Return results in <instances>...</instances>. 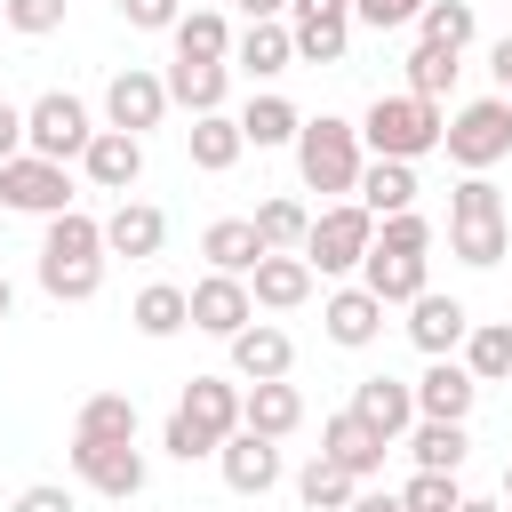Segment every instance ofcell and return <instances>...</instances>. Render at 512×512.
<instances>
[{
  "instance_id": "1",
  "label": "cell",
  "mask_w": 512,
  "mask_h": 512,
  "mask_svg": "<svg viewBox=\"0 0 512 512\" xmlns=\"http://www.w3.org/2000/svg\"><path fill=\"white\" fill-rule=\"evenodd\" d=\"M40 288L56 304H88L104 288V224L88 208L48 216V232H40Z\"/></svg>"
},
{
  "instance_id": "2",
  "label": "cell",
  "mask_w": 512,
  "mask_h": 512,
  "mask_svg": "<svg viewBox=\"0 0 512 512\" xmlns=\"http://www.w3.org/2000/svg\"><path fill=\"white\" fill-rule=\"evenodd\" d=\"M360 168H368L360 120H336V112L304 120V136H296V176H304V192H328V208H336V200H360Z\"/></svg>"
},
{
  "instance_id": "3",
  "label": "cell",
  "mask_w": 512,
  "mask_h": 512,
  "mask_svg": "<svg viewBox=\"0 0 512 512\" xmlns=\"http://www.w3.org/2000/svg\"><path fill=\"white\" fill-rule=\"evenodd\" d=\"M504 248H512L504 192H496L488 176H464V184L448 192V256L472 264V272H488V264H504Z\"/></svg>"
},
{
  "instance_id": "4",
  "label": "cell",
  "mask_w": 512,
  "mask_h": 512,
  "mask_svg": "<svg viewBox=\"0 0 512 512\" xmlns=\"http://www.w3.org/2000/svg\"><path fill=\"white\" fill-rule=\"evenodd\" d=\"M440 136H448V112L440 104H424V96H376L368 112H360V144L376 152V160H424V152H440Z\"/></svg>"
},
{
  "instance_id": "5",
  "label": "cell",
  "mask_w": 512,
  "mask_h": 512,
  "mask_svg": "<svg viewBox=\"0 0 512 512\" xmlns=\"http://www.w3.org/2000/svg\"><path fill=\"white\" fill-rule=\"evenodd\" d=\"M440 152H448L464 176H488L496 160H512V96H472V104H456Z\"/></svg>"
},
{
  "instance_id": "6",
  "label": "cell",
  "mask_w": 512,
  "mask_h": 512,
  "mask_svg": "<svg viewBox=\"0 0 512 512\" xmlns=\"http://www.w3.org/2000/svg\"><path fill=\"white\" fill-rule=\"evenodd\" d=\"M88 144H96V120H88V104H80L72 88H48V96H32V104H24V152H40V160L72 168Z\"/></svg>"
},
{
  "instance_id": "7",
  "label": "cell",
  "mask_w": 512,
  "mask_h": 512,
  "mask_svg": "<svg viewBox=\"0 0 512 512\" xmlns=\"http://www.w3.org/2000/svg\"><path fill=\"white\" fill-rule=\"evenodd\" d=\"M368 248H376V216H368L360 200H336V208H320V216H312L304 264H312L320 280H344V272H360V264H368Z\"/></svg>"
},
{
  "instance_id": "8",
  "label": "cell",
  "mask_w": 512,
  "mask_h": 512,
  "mask_svg": "<svg viewBox=\"0 0 512 512\" xmlns=\"http://www.w3.org/2000/svg\"><path fill=\"white\" fill-rule=\"evenodd\" d=\"M176 104H168V72H152V64H120L112 80H104V128H128V136H144V128H160Z\"/></svg>"
},
{
  "instance_id": "9",
  "label": "cell",
  "mask_w": 512,
  "mask_h": 512,
  "mask_svg": "<svg viewBox=\"0 0 512 512\" xmlns=\"http://www.w3.org/2000/svg\"><path fill=\"white\" fill-rule=\"evenodd\" d=\"M0 208H16V216H64L72 208V168H56V160H40V152H24V160H8L0 168Z\"/></svg>"
},
{
  "instance_id": "10",
  "label": "cell",
  "mask_w": 512,
  "mask_h": 512,
  "mask_svg": "<svg viewBox=\"0 0 512 512\" xmlns=\"http://www.w3.org/2000/svg\"><path fill=\"white\" fill-rule=\"evenodd\" d=\"M72 472H80L96 496H112V504L144 496V448H136V440H72Z\"/></svg>"
},
{
  "instance_id": "11",
  "label": "cell",
  "mask_w": 512,
  "mask_h": 512,
  "mask_svg": "<svg viewBox=\"0 0 512 512\" xmlns=\"http://www.w3.org/2000/svg\"><path fill=\"white\" fill-rule=\"evenodd\" d=\"M288 40H296V64H344V48H352V0H296L288 8Z\"/></svg>"
},
{
  "instance_id": "12",
  "label": "cell",
  "mask_w": 512,
  "mask_h": 512,
  "mask_svg": "<svg viewBox=\"0 0 512 512\" xmlns=\"http://www.w3.org/2000/svg\"><path fill=\"white\" fill-rule=\"evenodd\" d=\"M216 472H224V488L232 496H272L280 480H288V464H280V440H264V432H232L224 448H216Z\"/></svg>"
},
{
  "instance_id": "13",
  "label": "cell",
  "mask_w": 512,
  "mask_h": 512,
  "mask_svg": "<svg viewBox=\"0 0 512 512\" xmlns=\"http://www.w3.org/2000/svg\"><path fill=\"white\" fill-rule=\"evenodd\" d=\"M184 296H192V328H200V336H224V344H232V336L256 320V296H248V280H232V272H208V280H192Z\"/></svg>"
},
{
  "instance_id": "14",
  "label": "cell",
  "mask_w": 512,
  "mask_h": 512,
  "mask_svg": "<svg viewBox=\"0 0 512 512\" xmlns=\"http://www.w3.org/2000/svg\"><path fill=\"white\" fill-rule=\"evenodd\" d=\"M464 336H472V312H464L456 296L424 288V296L408 304V344H416L424 360H456V352H464Z\"/></svg>"
},
{
  "instance_id": "15",
  "label": "cell",
  "mask_w": 512,
  "mask_h": 512,
  "mask_svg": "<svg viewBox=\"0 0 512 512\" xmlns=\"http://www.w3.org/2000/svg\"><path fill=\"white\" fill-rule=\"evenodd\" d=\"M320 456H328V464H344L352 480H376V472H384V456H392V440H384L376 424H360L352 408H336V416H320Z\"/></svg>"
},
{
  "instance_id": "16",
  "label": "cell",
  "mask_w": 512,
  "mask_h": 512,
  "mask_svg": "<svg viewBox=\"0 0 512 512\" xmlns=\"http://www.w3.org/2000/svg\"><path fill=\"white\" fill-rule=\"evenodd\" d=\"M80 176L96 184V192H136V176H144V136H128V128H96V144L80 152Z\"/></svg>"
},
{
  "instance_id": "17",
  "label": "cell",
  "mask_w": 512,
  "mask_h": 512,
  "mask_svg": "<svg viewBox=\"0 0 512 512\" xmlns=\"http://www.w3.org/2000/svg\"><path fill=\"white\" fill-rule=\"evenodd\" d=\"M288 368H296V344H288V328H272V320H248V328L232 336V376H240V384H288Z\"/></svg>"
},
{
  "instance_id": "18",
  "label": "cell",
  "mask_w": 512,
  "mask_h": 512,
  "mask_svg": "<svg viewBox=\"0 0 512 512\" xmlns=\"http://www.w3.org/2000/svg\"><path fill=\"white\" fill-rule=\"evenodd\" d=\"M352 416L376 424V432L400 448V440L416 432V384H400V376H360V384H352Z\"/></svg>"
},
{
  "instance_id": "19",
  "label": "cell",
  "mask_w": 512,
  "mask_h": 512,
  "mask_svg": "<svg viewBox=\"0 0 512 512\" xmlns=\"http://www.w3.org/2000/svg\"><path fill=\"white\" fill-rule=\"evenodd\" d=\"M472 400H480V384H472L464 360H432V368L416 376V416H424V424H464Z\"/></svg>"
},
{
  "instance_id": "20",
  "label": "cell",
  "mask_w": 512,
  "mask_h": 512,
  "mask_svg": "<svg viewBox=\"0 0 512 512\" xmlns=\"http://www.w3.org/2000/svg\"><path fill=\"white\" fill-rule=\"evenodd\" d=\"M200 256H208V272H232V280H248L272 248H264V232H256V216H216L208 232H200Z\"/></svg>"
},
{
  "instance_id": "21",
  "label": "cell",
  "mask_w": 512,
  "mask_h": 512,
  "mask_svg": "<svg viewBox=\"0 0 512 512\" xmlns=\"http://www.w3.org/2000/svg\"><path fill=\"white\" fill-rule=\"evenodd\" d=\"M320 328H328V344H344V352H368L376 336H384V304L352 280V288H336L328 304H320Z\"/></svg>"
},
{
  "instance_id": "22",
  "label": "cell",
  "mask_w": 512,
  "mask_h": 512,
  "mask_svg": "<svg viewBox=\"0 0 512 512\" xmlns=\"http://www.w3.org/2000/svg\"><path fill=\"white\" fill-rule=\"evenodd\" d=\"M176 416H192V424L224 448V440L240 432V384H232V376H192L184 400H176Z\"/></svg>"
},
{
  "instance_id": "23",
  "label": "cell",
  "mask_w": 512,
  "mask_h": 512,
  "mask_svg": "<svg viewBox=\"0 0 512 512\" xmlns=\"http://www.w3.org/2000/svg\"><path fill=\"white\" fill-rule=\"evenodd\" d=\"M224 96H232V64H168V104L176 112H192V120H208V112H224Z\"/></svg>"
},
{
  "instance_id": "24",
  "label": "cell",
  "mask_w": 512,
  "mask_h": 512,
  "mask_svg": "<svg viewBox=\"0 0 512 512\" xmlns=\"http://www.w3.org/2000/svg\"><path fill=\"white\" fill-rule=\"evenodd\" d=\"M160 240H168V216L152 200H120L104 216V256H160Z\"/></svg>"
},
{
  "instance_id": "25",
  "label": "cell",
  "mask_w": 512,
  "mask_h": 512,
  "mask_svg": "<svg viewBox=\"0 0 512 512\" xmlns=\"http://www.w3.org/2000/svg\"><path fill=\"white\" fill-rule=\"evenodd\" d=\"M128 320H136V336L168 344V336H184V328H192V296H184L176 280H144V288H136V304H128Z\"/></svg>"
},
{
  "instance_id": "26",
  "label": "cell",
  "mask_w": 512,
  "mask_h": 512,
  "mask_svg": "<svg viewBox=\"0 0 512 512\" xmlns=\"http://www.w3.org/2000/svg\"><path fill=\"white\" fill-rule=\"evenodd\" d=\"M168 40H176L184 64H232V40H240V32L224 24V8H184Z\"/></svg>"
},
{
  "instance_id": "27",
  "label": "cell",
  "mask_w": 512,
  "mask_h": 512,
  "mask_svg": "<svg viewBox=\"0 0 512 512\" xmlns=\"http://www.w3.org/2000/svg\"><path fill=\"white\" fill-rule=\"evenodd\" d=\"M416 192H424V184H416L408 160H368V168H360V208H368L376 224H384V216H408Z\"/></svg>"
},
{
  "instance_id": "28",
  "label": "cell",
  "mask_w": 512,
  "mask_h": 512,
  "mask_svg": "<svg viewBox=\"0 0 512 512\" xmlns=\"http://www.w3.org/2000/svg\"><path fill=\"white\" fill-rule=\"evenodd\" d=\"M360 288L392 312V304H416L424 296V256H392V248H368V264H360Z\"/></svg>"
},
{
  "instance_id": "29",
  "label": "cell",
  "mask_w": 512,
  "mask_h": 512,
  "mask_svg": "<svg viewBox=\"0 0 512 512\" xmlns=\"http://www.w3.org/2000/svg\"><path fill=\"white\" fill-rule=\"evenodd\" d=\"M240 424L264 432V440H288V432L304 424V392H296V384H248V392H240Z\"/></svg>"
},
{
  "instance_id": "30",
  "label": "cell",
  "mask_w": 512,
  "mask_h": 512,
  "mask_svg": "<svg viewBox=\"0 0 512 512\" xmlns=\"http://www.w3.org/2000/svg\"><path fill=\"white\" fill-rule=\"evenodd\" d=\"M288 64H296L288 24H248V32L232 40V72H248V80H280Z\"/></svg>"
},
{
  "instance_id": "31",
  "label": "cell",
  "mask_w": 512,
  "mask_h": 512,
  "mask_svg": "<svg viewBox=\"0 0 512 512\" xmlns=\"http://www.w3.org/2000/svg\"><path fill=\"white\" fill-rule=\"evenodd\" d=\"M232 120H240V136H248L256 152H272V144H296V136H304V112H296L288 96H272V88H264V96H248Z\"/></svg>"
},
{
  "instance_id": "32",
  "label": "cell",
  "mask_w": 512,
  "mask_h": 512,
  "mask_svg": "<svg viewBox=\"0 0 512 512\" xmlns=\"http://www.w3.org/2000/svg\"><path fill=\"white\" fill-rule=\"evenodd\" d=\"M184 152H192V168H200V176H224V168L248 152V136H240V120H232V112H208V120H192V128H184Z\"/></svg>"
},
{
  "instance_id": "33",
  "label": "cell",
  "mask_w": 512,
  "mask_h": 512,
  "mask_svg": "<svg viewBox=\"0 0 512 512\" xmlns=\"http://www.w3.org/2000/svg\"><path fill=\"white\" fill-rule=\"evenodd\" d=\"M248 296H256L264 312H296V304L312 296V264H304V256H264V264L248 272Z\"/></svg>"
},
{
  "instance_id": "34",
  "label": "cell",
  "mask_w": 512,
  "mask_h": 512,
  "mask_svg": "<svg viewBox=\"0 0 512 512\" xmlns=\"http://www.w3.org/2000/svg\"><path fill=\"white\" fill-rule=\"evenodd\" d=\"M456 360L472 368V384H504L512 376V320H472V336H464Z\"/></svg>"
},
{
  "instance_id": "35",
  "label": "cell",
  "mask_w": 512,
  "mask_h": 512,
  "mask_svg": "<svg viewBox=\"0 0 512 512\" xmlns=\"http://www.w3.org/2000/svg\"><path fill=\"white\" fill-rule=\"evenodd\" d=\"M72 440H136V400L128 392H88L72 416Z\"/></svg>"
},
{
  "instance_id": "36",
  "label": "cell",
  "mask_w": 512,
  "mask_h": 512,
  "mask_svg": "<svg viewBox=\"0 0 512 512\" xmlns=\"http://www.w3.org/2000/svg\"><path fill=\"white\" fill-rule=\"evenodd\" d=\"M408 456H416V472H464V456H472V432H464V424H424V416H416V432H408Z\"/></svg>"
},
{
  "instance_id": "37",
  "label": "cell",
  "mask_w": 512,
  "mask_h": 512,
  "mask_svg": "<svg viewBox=\"0 0 512 512\" xmlns=\"http://www.w3.org/2000/svg\"><path fill=\"white\" fill-rule=\"evenodd\" d=\"M256 232H264V248H272V256H304V240H312V208L280 192V200H264V208H256Z\"/></svg>"
},
{
  "instance_id": "38",
  "label": "cell",
  "mask_w": 512,
  "mask_h": 512,
  "mask_svg": "<svg viewBox=\"0 0 512 512\" xmlns=\"http://www.w3.org/2000/svg\"><path fill=\"white\" fill-rule=\"evenodd\" d=\"M352 496H360V480H352L344 464H328V456H312V464L296 472V504H304V512H344Z\"/></svg>"
},
{
  "instance_id": "39",
  "label": "cell",
  "mask_w": 512,
  "mask_h": 512,
  "mask_svg": "<svg viewBox=\"0 0 512 512\" xmlns=\"http://www.w3.org/2000/svg\"><path fill=\"white\" fill-rule=\"evenodd\" d=\"M472 32H480V16H472V0H424V16H416V40H432V48H472Z\"/></svg>"
},
{
  "instance_id": "40",
  "label": "cell",
  "mask_w": 512,
  "mask_h": 512,
  "mask_svg": "<svg viewBox=\"0 0 512 512\" xmlns=\"http://www.w3.org/2000/svg\"><path fill=\"white\" fill-rule=\"evenodd\" d=\"M456 72H464V56H456V48H432V40H416V48H408V96H424V104H440V96L456 88Z\"/></svg>"
},
{
  "instance_id": "41",
  "label": "cell",
  "mask_w": 512,
  "mask_h": 512,
  "mask_svg": "<svg viewBox=\"0 0 512 512\" xmlns=\"http://www.w3.org/2000/svg\"><path fill=\"white\" fill-rule=\"evenodd\" d=\"M400 504H408V512H456V504H464V488H456V472H408Z\"/></svg>"
},
{
  "instance_id": "42",
  "label": "cell",
  "mask_w": 512,
  "mask_h": 512,
  "mask_svg": "<svg viewBox=\"0 0 512 512\" xmlns=\"http://www.w3.org/2000/svg\"><path fill=\"white\" fill-rule=\"evenodd\" d=\"M8 32H24V40H48V32H64V0H8V16H0Z\"/></svg>"
},
{
  "instance_id": "43",
  "label": "cell",
  "mask_w": 512,
  "mask_h": 512,
  "mask_svg": "<svg viewBox=\"0 0 512 512\" xmlns=\"http://www.w3.org/2000/svg\"><path fill=\"white\" fill-rule=\"evenodd\" d=\"M376 248H392V256H424V248H432V224H424L416 208H408V216H384V224H376Z\"/></svg>"
},
{
  "instance_id": "44",
  "label": "cell",
  "mask_w": 512,
  "mask_h": 512,
  "mask_svg": "<svg viewBox=\"0 0 512 512\" xmlns=\"http://www.w3.org/2000/svg\"><path fill=\"white\" fill-rule=\"evenodd\" d=\"M160 448L176 456V464H200V456H216V440L192 424V416H168V432H160Z\"/></svg>"
},
{
  "instance_id": "45",
  "label": "cell",
  "mask_w": 512,
  "mask_h": 512,
  "mask_svg": "<svg viewBox=\"0 0 512 512\" xmlns=\"http://www.w3.org/2000/svg\"><path fill=\"white\" fill-rule=\"evenodd\" d=\"M176 16H184V0H120L128 32H176Z\"/></svg>"
},
{
  "instance_id": "46",
  "label": "cell",
  "mask_w": 512,
  "mask_h": 512,
  "mask_svg": "<svg viewBox=\"0 0 512 512\" xmlns=\"http://www.w3.org/2000/svg\"><path fill=\"white\" fill-rule=\"evenodd\" d=\"M416 16H424V0H352V24H376V32H400Z\"/></svg>"
},
{
  "instance_id": "47",
  "label": "cell",
  "mask_w": 512,
  "mask_h": 512,
  "mask_svg": "<svg viewBox=\"0 0 512 512\" xmlns=\"http://www.w3.org/2000/svg\"><path fill=\"white\" fill-rule=\"evenodd\" d=\"M8 512H80V504H72V488L32 480V488H16V504H8Z\"/></svg>"
},
{
  "instance_id": "48",
  "label": "cell",
  "mask_w": 512,
  "mask_h": 512,
  "mask_svg": "<svg viewBox=\"0 0 512 512\" xmlns=\"http://www.w3.org/2000/svg\"><path fill=\"white\" fill-rule=\"evenodd\" d=\"M8 160H24V104L0 96V168H8Z\"/></svg>"
},
{
  "instance_id": "49",
  "label": "cell",
  "mask_w": 512,
  "mask_h": 512,
  "mask_svg": "<svg viewBox=\"0 0 512 512\" xmlns=\"http://www.w3.org/2000/svg\"><path fill=\"white\" fill-rule=\"evenodd\" d=\"M344 512H408V504H400V488H360Z\"/></svg>"
},
{
  "instance_id": "50",
  "label": "cell",
  "mask_w": 512,
  "mask_h": 512,
  "mask_svg": "<svg viewBox=\"0 0 512 512\" xmlns=\"http://www.w3.org/2000/svg\"><path fill=\"white\" fill-rule=\"evenodd\" d=\"M232 8H240L248 24H288V8H296V0H232Z\"/></svg>"
},
{
  "instance_id": "51",
  "label": "cell",
  "mask_w": 512,
  "mask_h": 512,
  "mask_svg": "<svg viewBox=\"0 0 512 512\" xmlns=\"http://www.w3.org/2000/svg\"><path fill=\"white\" fill-rule=\"evenodd\" d=\"M488 72H496V96H512V32L488 48Z\"/></svg>"
},
{
  "instance_id": "52",
  "label": "cell",
  "mask_w": 512,
  "mask_h": 512,
  "mask_svg": "<svg viewBox=\"0 0 512 512\" xmlns=\"http://www.w3.org/2000/svg\"><path fill=\"white\" fill-rule=\"evenodd\" d=\"M456 512H504V496H464Z\"/></svg>"
},
{
  "instance_id": "53",
  "label": "cell",
  "mask_w": 512,
  "mask_h": 512,
  "mask_svg": "<svg viewBox=\"0 0 512 512\" xmlns=\"http://www.w3.org/2000/svg\"><path fill=\"white\" fill-rule=\"evenodd\" d=\"M8 312H16V288H8V272H0V320H8Z\"/></svg>"
},
{
  "instance_id": "54",
  "label": "cell",
  "mask_w": 512,
  "mask_h": 512,
  "mask_svg": "<svg viewBox=\"0 0 512 512\" xmlns=\"http://www.w3.org/2000/svg\"><path fill=\"white\" fill-rule=\"evenodd\" d=\"M504 512H512V464H504Z\"/></svg>"
},
{
  "instance_id": "55",
  "label": "cell",
  "mask_w": 512,
  "mask_h": 512,
  "mask_svg": "<svg viewBox=\"0 0 512 512\" xmlns=\"http://www.w3.org/2000/svg\"><path fill=\"white\" fill-rule=\"evenodd\" d=\"M0 16H8V0H0Z\"/></svg>"
}]
</instances>
